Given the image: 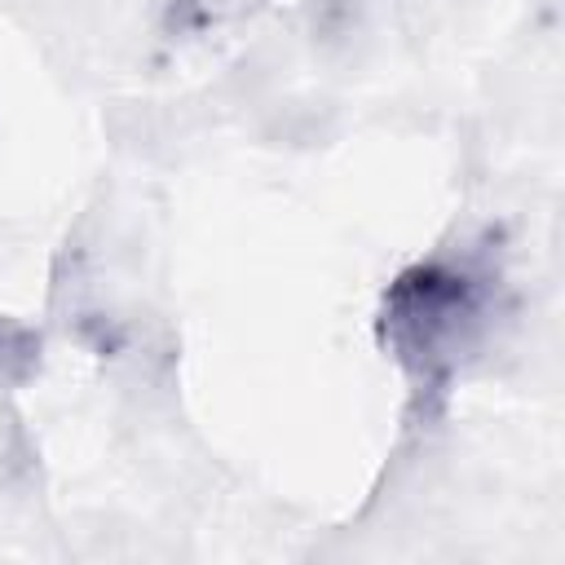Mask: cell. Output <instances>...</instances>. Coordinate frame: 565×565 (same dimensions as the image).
Here are the masks:
<instances>
[{
  "instance_id": "3957f363",
  "label": "cell",
  "mask_w": 565,
  "mask_h": 565,
  "mask_svg": "<svg viewBox=\"0 0 565 565\" xmlns=\"http://www.w3.org/2000/svg\"><path fill=\"white\" fill-rule=\"evenodd\" d=\"M40 358H44L40 331L0 313V388H22L26 380H35Z\"/></svg>"
},
{
  "instance_id": "6da1fadb",
  "label": "cell",
  "mask_w": 565,
  "mask_h": 565,
  "mask_svg": "<svg viewBox=\"0 0 565 565\" xmlns=\"http://www.w3.org/2000/svg\"><path fill=\"white\" fill-rule=\"evenodd\" d=\"M512 313L508 278L490 243L437 247L397 269L380 296L375 335L402 371L411 402L433 415L446 406L459 375L490 353Z\"/></svg>"
},
{
  "instance_id": "7a4b0ae2",
  "label": "cell",
  "mask_w": 565,
  "mask_h": 565,
  "mask_svg": "<svg viewBox=\"0 0 565 565\" xmlns=\"http://www.w3.org/2000/svg\"><path fill=\"white\" fill-rule=\"evenodd\" d=\"M260 4L265 0H163V26L172 35H203L252 18Z\"/></svg>"
}]
</instances>
